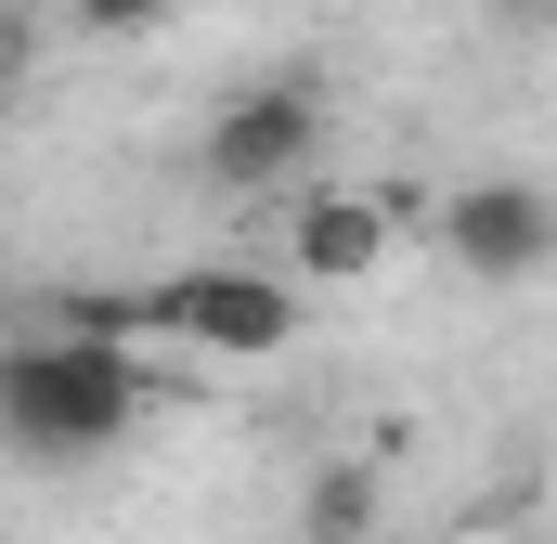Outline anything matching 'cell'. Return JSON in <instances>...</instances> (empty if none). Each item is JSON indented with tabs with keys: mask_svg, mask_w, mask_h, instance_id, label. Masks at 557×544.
<instances>
[{
	"mask_svg": "<svg viewBox=\"0 0 557 544\" xmlns=\"http://www.w3.org/2000/svg\"><path fill=\"white\" fill-rule=\"evenodd\" d=\"M156 415V350L143 337H104V324H39L0 350V454L26 467H104Z\"/></svg>",
	"mask_w": 557,
	"mask_h": 544,
	"instance_id": "obj_1",
	"label": "cell"
},
{
	"mask_svg": "<svg viewBox=\"0 0 557 544\" xmlns=\"http://www.w3.org/2000/svg\"><path fill=\"white\" fill-rule=\"evenodd\" d=\"M52 311L104 324V337H143V350H195V363H273L311 324L298 272H260V260H195V272H156V285H78Z\"/></svg>",
	"mask_w": 557,
	"mask_h": 544,
	"instance_id": "obj_2",
	"label": "cell"
},
{
	"mask_svg": "<svg viewBox=\"0 0 557 544\" xmlns=\"http://www.w3.org/2000/svg\"><path fill=\"white\" fill-rule=\"evenodd\" d=\"M324 131H337L324 78H311V65H260L247 91H221V118H208V143H195V169H208L221 195H285V182L324 169Z\"/></svg>",
	"mask_w": 557,
	"mask_h": 544,
	"instance_id": "obj_3",
	"label": "cell"
},
{
	"mask_svg": "<svg viewBox=\"0 0 557 544\" xmlns=\"http://www.w3.org/2000/svg\"><path fill=\"white\" fill-rule=\"evenodd\" d=\"M428 234H441V260L467 285H532V272H557V195L532 169H480V182H454L428 208Z\"/></svg>",
	"mask_w": 557,
	"mask_h": 544,
	"instance_id": "obj_4",
	"label": "cell"
},
{
	"mask_svg": "<svg viewBox=\"0 0 557 544\" xmlns=\"http://www.w3.org/2000/svg\"><path fill=\"white\" fill-rule=\"evenodd\" d=\"M389 247H403V221H389L376 182H298V208H285V272L298 285H376Z\"/></svg>",
	"mask_w": 557,
	"mask_h": 544,
	"instance_id": "obj_5",
	"label": "cell"
},
{
	"mask_svg": "<svg viewBox=\"0 0 557 544\" xmlns=\"http://www.w3.org/2000/svg\"><path fill=\"white\" fill-rule=\"evenodd\" d=\"M363 532H376V467H311L298 544H363Z\"/></svg>",
	"mask_w": 557,
	"mask_h": 544,
	"instance_id": "obj_6",
	"label": "cell"
},
{
	"mask_svg": "<svg viewBox=\"0 0 557 544\" xmlns=\"http://www.w3.org/2000/svg\"><path fill=\"white\" fill-rule=\"evenodd\" d=\"M65 13H78V26H91V39H143V26H156V13H169V0H65Z\"/></svg>",
	"mask_w": 557,
	"mask_h": 544,
	"instance_id": "obj_7",
	"label": "cell"
},
{
	"mask_svg": "<svg viewBox=\"0 0 557 544\" xmlns=\"http://www.w3.org/2000/svg\"><path fill=\"white\" fill-rule=\"evenodd\" d=\"M454 544H519V532H454Z\"/></svg>",
	"mask_w": 557,
	"mask_h": 544,
	"instance_id": "obj_8",
	"label": "cell"
}]
</instances>
